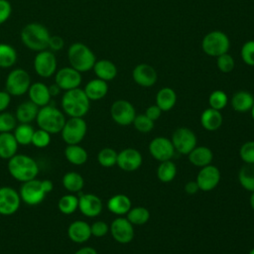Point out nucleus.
<instances>
[{"label": "nucleus", "instance_id": "423d86ee", "mask_svg": "<svg viewBox=\"0 0 254 254\" xmlns=\"http://www.w3.org/2000/svg\"><path fill=\"white\" fill-rule=\"evenodd\" d=\"M65 121L64 112L51 104L40 107L36 117V122L39 128L50 134L61 133Z\"/></svg>", "mask_w": 254, "mask_h": 254}, {"label": "nucleus", "instance_id": "a878e982", "mask_svg": "<svg viewBox=\"0 0 254 254\" xmlns=\"http://www.w3.org/2000/svg\"><path fill=\"white\" fill-rule=\"evenodd\" d=\"M131 207H132L131 199L126 194H122V193L114 194L107 201L108 210L111 213L119 216L126 214Z\"/></svg>", "mask_w": 254, "mask_h": 254}, {"label": "nucleus", "instance_id": "4be33fe9", "mask_svg": "<svg viewBox=\"0 0 254 254\" xmlns=\"http://www.w3.org/2000/svg\"><path fill=\"white\" fill-rule=\"evenodd\" d=\"M67 236L74 243H84L91 237L90 224L83 220H75L67 227Z\"/></svg>", "mask_w": 254, "mask_h": 254}, {"label": "nucleus", "instance_id": "2eb2a0df", "mask_svg": "<svg viewBox=\"0 0 254 254\" xmlns=\"http://www.w3.org/2000/svg\"><path fill=\"white\" fill-rule=\"evenodd\" d=\"M220 171L216 166L213 165H207L205 167L200 168L195 182L198 186L199 190L202 191H210L214 190L219 182H220Z\"/></svg>", "mask_w": 254, "mask_h": 254}, {"label": "nucleus", "instance_id": "3c124183", "mask_svg": "<svg viewBox=\"0 0 254 254\" xmlns=\"http://www.w3.org/2000/svg\"><path fill=\"white\" fill-rule=\"evenodd\" d=\"M64 47V41L61 36L58 35H54L50 37L49 40V46L48 49L52 52H59L61 50H63Z\"/></svg>", "mask_w": 254, "mask_h": 254}, {"label": "nucleus", "instance_id": "9d476101", "mask_svg": "<svg viewBox=\"0 0 254 254\" xmlns=\"http://www.w3.org/2000/svg\"><path fill=\"white\" fill-rule=\"evenodd\" d=\"M33 65L35 72L39 76L48 78L55 75L58 68V61L54 52L47 49L36 54Z\"/></svg>", "mask_w": 254, "mask_h": 254}, {"label": "nucleus", "instance_id": "72a5a7b5", "mask_svg": "<svg viewBox=\"0 0 254 254\" xmlns=\"http://www.w3.org/2000/svg\"><path fill=\"white\" fill-rule=\"evenodd\" d=\"M238 182L244 190L250 192L254 191V164H245L240 168Z\"/></svg>", "mask_w": 254, "mask_h": 254}, {"label": "nucleus", "instance_id": "6ab92c4d", "mask_svg": "<svg viewBox=\"0 0 254 254\" xmlns=\"http://www.w3.org/2000/svg\"><path fill=\"white\" fill-rule=\"evenodd\" d=\"M101 199L93 193H81L78 196V209L87 217H95L102 211Z\"/></svg>", "mask_w": 254, "mask_h": 254}, {"label": "nucleus", "instance_id": "9b49d317", "mask_svg": "<svg viewBox=\"0 0 254 254\" xmlns=\"http://www.w3.org/2000/svg\"><path fill=\"white\" fill-rule=\"evenodd\" d=\"M171 141L175 151L182 155H188L197 143L196 135L194 132L187 127H180L176 129L172 135Z\"/></svg>", "mask_w": 254, "mask_h": 254}, {"label": "nucleus", "instance_id": "f704fd0d", "mask_svg": "<svg viewBox=\"0 0 254 254\" xmlns=\"http://www.w3.org/2000/svg\"><path fill=\"white\" fill-rule=\"evenodd\" d=\"M18 60V55L14 47L9 44H0V67L9 68L12 67Z\"/></svg>", "mask_w": 254, "mask_h": 254}, {"label": "nucleus", "instance_id": "c85d7f7f", "mask_svg": "<svg viewBox=\"0 0 254 254\" xmlns=\"http://www.w3.org/2000/svg\"><path fill=\"white\" fill-rule=\"evenodd\" d=\"M39 109H40L39 106H37L31 100H28L18 105L16 109L15 117L17 121L20 123L30 124L32 121L36 120Z\"/></svg>", "mask_w": 254, "mask_h": 254}, {"label": "nucleus", "instance_id": "f257e3e1", "mask_svg": "<svg viewBox=\"0 0 254 254\" xmlns=\"http://www.w3.org/2000/svg\"><path fill=\"white\" fill-rule=\"evenodd\" d=\"M50 32L46 26L38 22H32L23 27L20 33L22 44L33 52H41L48 49Z\"/></svg>", "mask_w": 254, "mask_h": 254}, {"label": "nucleus", "instance_id": "ddd939ff", "mask_svg": "<svg viewBox=\"0 0 254 254\" xmlns=\"http://www.w3.org/2000/svg\"><path fill=\"white\" fill-rule=\"evenodd\" d=\"M81 80V73L70 65L62 67L55 73V83L64 91L79 87Z\"/></svg>", "mask_w": 254, "mask_h": 254}, {"label": "nucleus", "instance_id": "09e8293b", "mask_svg": "<svg viewBox=\"0 0 254 254\" xmlns=\"http://www.w3.org/2000/svg\"><path fill=\"white\" fill-rule=\"evenodd\" d=\"M90 230H91V236L100 238L105 236L108 233L109 225L102 220H97L90 225Z\"/></svg>", "mask_w": 254, "mask_h": 254}, {"label": "nucleus", "instance_id": "58836bf2", "mask_svg": "<svg viewBox=\"0 0 254 254\" xmlns=\"http://www.w3.org/2000/svg\"><path fill=\"white\" fill-rule=\"evenodd\" d=\"M58 208L64 214H71L78 209V197L74 194L63 195L58 201Z\"/></svg>", "mask_w": 254, "mask_h": 254}, {"label": "nucleus", "instance_id": "0eeeda50", "mask_svg": "<svg viewBox=\"0 0 254 254\" xmlns=\"http://www.w3.org/2000/svg\"><path fill=\"white\" fill-rule=\"evenodd\" d=\"M230 41L228 36L222 31H211L207 33L201 41V49L207 56L217 58L228 53Z\"/></svg>", "mask_w": 254, "mask_h": 254}, {"label": "nucleus", "instance_id": "5701e85b", "mask_svg": "<svg viewBox=\"0 0 254 254\" xmlns=\"http://www.w3.org/2000/svg\"><path fill=\"white\" fill-rule=\"evenodd\" d=\"M188 157L191 165L202 168L211 164L213 160V153L206 146H195L188 154Z\"/></svg>", "mask_w": 254, "mask_h": 254}, {"label": "nucleus", "instance_id": "bb28decb", "mask_svg": "<svg viewBox=\"0 0 254 254\" xmlns=\"http://www.w3.org/2000/svg\"><path fill=\"white\" fill-rule=\"evenodd\" d=\"M92 69L96 77L104 81H110L117 75V67L115 64L109 60L96 61Z\"/></svg>", "mask_w": 254, "mask_h": 254}, {"label": "nucleus", "instance_id": "8fccbe9b", "mask_svg": "<svg viewBox=\"0 0 254 254\" xmlns=\"http://www.w3.org/2000/svg\"><path fill=\"white\" fill-rule=\"evenodd\" d=\"M12 14V6L8 0H0V25L4 24Z\"/></svg>", "mask_w": 254, "mask_h": 254}, {"label": "nucleus", "instance_id": "a18cd8bd", "mask_svg": "<svg viewBox=\"0 0 254 254\" xmlns=\"http://www.w3.org/2000/svg\"><path fill=\"white\" fill-rule=\"evenodd\" d=\"M240 56L247 65L254 66V40H249L243 44Z\"/></svg>", "mask_w": 254, "mask_h": 254}, {"label": "nucleus", "instance_id": "473e14b6", "mask_svg": "<svg viewBox=\"0 0 254 254\" xmlns=\"http://www.w3.org/2000/svg\"><path fill=\"white\" fill-rule=\"evenodd\" d=\"M62 183L64 188L71 193L79 192L84 186V180L82 176L76 172L65 173L62 179Z\"/></svg>", "mask_w": 254, "mask_h": 254}, {"label": "nucleus", "instance_id": "a19ab883", "mask_svg": "<svg viewBox=\"0 0 254 254\" xmlns=\"http://www.w3.org/2000/svg\"><path fill=\"white\" fill-rule=\"evenodd\" d=\"M227 103H228V97L223 90L217 89L212 91L209 94V97H208L209 107L220 111L227 105Z\"/></svg>", "mask_w": 254, "mask_h": 254}, {"label": "nucleus", "instance_id": "603ef678", "mask_svg": "<svg viewBox=\"0 0 254 254\" xmlns=\"http://www.w3.org/2000/svg\"><path fill=\"white\" fill-rule=\"evenodd\" d=\"M162 112H163V111H162L156 104H153V105H150V106L146 109L145 114H146V116L149 117L151 120L156 121L157 119L160 118Z\"/></svg>", "mask_w": 254, "mask_h": 254}, {"label": "nucleus", "instance_id": "6e6552de", "mask_svg": "<svg viewBox=\"0 0 254 254\" xmlns=\"http://www.w3.org/2000/svg\"><path fill=\"white\" fill-rule=\"evenodd\" d=\"M31 85V77L24 68L17 67L12 69L5 80V90L11 96H21L28 92Z\"/></svg>", "mask_w": 254, "mask_h": 254}, {"label": "nucleus", "instance_id": "39448f33", "mask_svg": "<svg viewBox=\"0 0 254 254\" xmlns=\"http://www.w3.org/2000/svg\"><path fill=\"white\" fill-rule=\"evenodd\" d=\"M66 55L69 65L80 73L92 69L96 62V57L91 49L79 42L71 44Z\"/></svg>", "mask_w": 254, "mask_h": 254}, {"label": "nucleus", "instance_id": "aec40b11", "mask_svg": "<svg viewBox=\"0 0 254 254\" xmlns=\"http://www.w3.org/2000/svg\"><path fill=\"white\" fill-rule=\"evenodd\" d=\"M132 77L138 85L151 87L156 83L158 75L156 69L152 65L148 64H139L134 67Z\"/></svg>", "mask_w": 254, "mask_h": 254}, {"label": "nucleus", "instance_id": "20e7f679", "mask_svg": "<svg viewBox=\"0 0 254 254\" xmlns=\"http://www.w3.org/2000/svg\"><path fill=\"white\" fill-rule=\"evenodd\" d=\"M54 189V185L50 180L33 179L25 182L20 188L21 199L28 205H37L41 203L46 195Z\"/></svg>", "mask_w": 254, "mask_h": 254}, {"label": "nucleus", "instance_id": "cd10ccee", "mask_svg": "<svg viewBox=\"0 0 254 254\" xmlns=\"http://www.w3.org/2000/svg\"><path fill=\"white\" fill-rule=\"evenodd\" d=\"M222 122L223 118L220 111L211 107L206 108L200 114V124L207 131L217 130L222 125Z\"/></svg>", "mask_w": 254, "mask_h": 254}, {"label": "nucleus", "instance_id": "393cba45", "mask_svg": "<svg viewBox=\"0 0 254 254\" xmlns=\"http://www.w3.org/2000/svg\"><path fill=\"white\" fill-rule=\"evenodd\" d=\"M230 104L236 112H248L254 104V96L246 90H239L232 95Z\"/></svg>", "mask_w": 254, "mask_h": 254}, {"label": "nucleus", "instance_id": "ea45409f", "mask_svg": "<svg viewBox=\"0 0 254 254\" xmlns=\"http://www.w3.org/2000/svg\"><path fill=\"white\" fill-rule=\"evenodd\" d=\"M118 153L109 147L101 149L97 154V162L104 168H110L116 165Z\"/></svg>", "mask_w": 254, "mask_h": 254}, {"label": "nucleus", "instance_id": "b1692460", "mask_svg": "<svg viewBox=\"0 0 254 254\" xmlns=\"http://www.w3.org/2000/svg\"><path fill=\"white\" fill-rule=\"evenodd\" d=\"M83 90L90 101H96L105 97L108 92V84L107 81L96 77L89 80L85 84Z\"/></svg>", "mask_w": 254, "mask_h": 254}, {"label": "nucleus", "instance_id": "1a4fd4ad", "mask_svg": "<svg viewBox=\"0 0 254 254\" xmlns=\"http://www.w3.org/2000/svg\"><path fill=\"white\" fill-rule=\"evenodd\" d=\"M87 125L83 117H69L61 131L62 138L66 145L79 144L85 137Z\"/></svg>", "mask_w": 254, "mask_h": 254}, {"label": "nucleus", "instance_id": "7c9ffc66", "mask_svg": "<svg viewBox=\"0 0 254 254\" xmlns=\"http://www.w3.org/2000/svg\"><path fill=\"white\" fill-rule=\"evenodd\" d=\"M177 102V94L171 87L161 88L156 95V105L162 111H170Z\"/></svg>", "mask_w": 254, "mask_h": 254}, {"label": "nucleus", "instance_id": "f03ea898", "mask_svg": "<svg viewBox=\"0 0 254 254\" xmlns=\"http://www.w3.org/2000/svg\"><path fill=\"white\" fill-rule=\"evenodd\" d=\"M7 168L11 177L21 183L36 179L39 174L38 163L25 154H16L9 159Z\"/></svg>", "mask_w": 254, "mask_h": 254}, {"label": "nucleus", "instance_id": "412c9836", "mask_svg": "<svg viewBox=\"0 0 254 254\" xmlns=\"http://www.w3.org/2000/svg\"><path fill=\"white\" fill-rule=\"evenodd\" d=\"M27 93L29 99L39 107H43L50 104L52 96L49 91V86L44 82L37 81L31 83Z\"/></svg>", "mask_w": 254, "mask_h": 254}, {"label": "nucleus", "instance_id": "4d7b16f0", "mask_svg": "<svg viewBox=\"0 0 254 254\" xmlns=\"http://www.w3.org/2000/svg\"><path fill=\"white\" fill-rule=\"evenodd\" d=\"M49 91H50L51 96L53 97V96H57V95H59V94L61 93L62 89L59 87V85H58V84L54 83V84H51V85L49 86Z\"/></svg>", "mask_w": 254, "mask_h": 254}, {"label": "nucleus", "instance_id": "bf43d9fd", "mask_svg": "<svg viewBox=\"0 0 254 254\" xmlns=\"http://www.w3.org/2000/svg\"><path fill=\"white\" fill-rule=\"evenodd\" d=\"M250 112H251V117H252V119L254 120V104H253V106H252Z\"/></svg>", "mask_w": 254, "mask_h": 254}, {"label": "nucleus", "instance_id": "4c0bfd02", "mask_svg": "<svg viewBox=\"0 0 254 254\" xmlns=\"http://www.w3.org/2000/svg\"><path fill=\"white\" fill-rule=\"evenodd\" d=\"M127 219L133 225H143L147 223L150 219V211L144 206H135L131 207L130 210L126 213Z\"/></svg>", "mask_w": 254, "mask_h": 254}, {"label": "nucleus", "instance_id": "c9c22d12", "mask_svg": "<svg viewBox=\"0 0 254 254\" xmlns=\"http://www.w3.org/2000/svg\"><path fill=\"white\" fill-rule=\"evenodd\" d=\"M177 176V166L172 160L160 162L157 169V177L162 183H170Z\"/></svg>", "mask_w": 254, "mask_h": 254}, {"label": "nucleus", "instance_id": "c03bdc74", "mask_svg": "<svg viewBox=\"0 0 254 254\" xmlns=\"http://www.w3.org/2000/svg\"><path fill=\"white\" fill-rule=\"evenodd\" d=\"M216 65L221 72L228 73L233 70L235 66V61L231 55H229L228 53H225L217 57Z\"/></svg>", "mask_w": 254, "mask_h": 254}, {"label": "nucleus", "instance_id": "79ce46f5", "mask_svg": "<svg viewBox=\"0 0 254 254\" xmlns=\"http://www.w3.org/2000/svg\"><path fill=\"white\" fill-rule=\"evenodd\" d=\"M135 129L141 133H149L154 128V121L151 120L149 117L146 116L145 113L142 114H136L133 123Z\"/></svg>", "mask_w": 254, "mask_h": 254}, {"label": "nucleus", "instance_id": "13d9d810", "mask_svg": "<svg viewBox=\"0 0 254 254\" xmlns=\"http://www.w3.org/2000/svg\"><path fill=\"white\" fill-rule=\"evenodd\" d=\"M249 202H250V206H251V208L254 210V191H252V192H251V194H250Z\"/></svg>", "mask_w": 254, "mask_h": 254}, {"label": "nucleus", "instance_id": "864d4df0", "mask_svg": "<svg viewBox=\"0 0 254 254\" xmlns=\"http://www.w3.org/2000/svg\"><path fill=\"white\" fill-rule=\"evenodd\" d=\"M11 102V95L6 90H0V113L5 111Z\"/></svg>", "mask_w": 254, "mask_h": 254}, {"label": "nucleus", "instance_id": "4468645a", "mask_svg": "<svg viewBox=\"0 0 254 254\" xmlns=\"http://www.w3.org/2000/svg\"><path fill=\"white\" fill-rule=\"evenodd\" d=\"M150 155L159 162L172 160L175 155V148L171 139L163 136L155 137L149 144Z\"/></svg>", "mask_w": 254, "mask_h": 254}, {"label": "nucleus", "instance_id": "e433bc0d", "mask_svg": "<svg viewBox=\"0 0 254 254\" xmlns=\"http://www.w3.org/2000/svg\"><path fill=\"white\" fill-rule=\"evenodd\" d=\"M35 129L27 123H20L13 130V135L19 145H29L32 143V137Z\"/></svg>", "mask_w": 254, "mask_h": 254}, {"label": "nucleus", "instance_id": "6e6d98bb", "mask_svg": "<svg viewBox=\"0 0 254 254\" xmlns=\"http://www.w3.org/2000/svg\"><path fill=\"white\" fill-rule=\"evenodd\" d=\"M73 254H97V251L90 246H84L79 248L77 251H75Z\"/></svg>", "mask_w": 254, "mask_h": 254}, {"label": "nucleus", "instance_id": "de8ad7c7", "mask_svg": "<svg viewBox=\"0 0 254 254\" xmlns=\"http://www.w3.org/2000/svg\"><path fill=\"white\" fill-rule=\"evenodd\" d=\"M239 157L245 164H254V141L245 142L240 147Z\"/></svg>", "mask_w": 254, "mask_h": 254}, {"label": "nucleus", "instance_id": "5fc2aeb1", "mask_svg": "<svg viewBox=\"0 0 254 254\" xmlns=\"http://www.w3.org/2000/svg\"><path fill=\"white\" fill-rule=\"evenodd\" d=\"M185 191L188 193V194H194L196 193L199 189H198V186L196 184L195 181H190L188 182L186 185H185Z\"/></svg>", "mask_w": 254, "mask_h": 254}, {"label": "nucleus", "instance_id": "49530a36", "mask_svg": "<svg viewBox=\"0 0 254 254\" xmlns=\"http://www.w3.org/2000/svg\"><path fill=\"white\" fill-rule=\"evenodd\" d=\"M51 143V134L43 129H38L34 131L32 137V143L37 148H46Z\"/></svg>", "mask_w": 254, "mask_h": 254}, {"label": "nucleus", "instance_id": "7ed1b4c3", "mask_svg": "<svg viewBox=\"0 0 254 254\" xmlns=\"http://www.w3.org/2000/svg\"><path fill=\"white\" fill-rule=\"evenodd\" d=\"M61 105L64 112L69 117H83L89 110L90 100L84 90L77 87L64 91Z\"/></svg>", "mask_w": 254, "mask_h": 254}, {"label": "nucleus", "instance_id": "dca6fc26", "mask_svg": "<svg viewBox=\"0 0 254 254\" xmlns=\"http://www.w3.org/2000/svg\"><path fill=\"white\" fill-rule=\"evenodd\" d=\"M20 193L11 187L0 188V214L12 215L20 207L21 204Z\"/></svg>", "mask_w": 254, "mask_h": 254}, {"label": "nucleus", "instance_id": "f8f14e48", "mask_svg": "<svg viewBox=\"0 0 254 254\" xmlns=\"http://www.w3.org/2000/svg\"><path fill=\"white\" fill-rule=\"evenodd\" d=\"M110 115L112 120L121 126H128L133 123L136 116V110L131 102L125 99L114 101L110 107Z\"/></svg>", "mask_w": 254, "mask_h": 254}, {"label": "nucleus", "instance_id": "37998d69", "mask_svg": "<svg viewBox=\"0 0 254 254\" xmlns=\"http://www.w3.org/2000/svg\"><path fill=\"white\" fill-rule=\"evenodd\" d=\"M17 119L15 115L10 112L3 111L0 113V133L11 132L17 126Z\"/></svg>", "mask_w": 254, "mask_h": 254}, {"label": "nucleus", "instance_id": "f3484780", "mask_svg": "<svg viewBox=\"0 0 254 254\" xmlns=\"http://www.w3.org/2000/svg\"><path fill=\"white\" fill-rule=\"evenodd\" d=\"M109 231L115 241L120 244H127L134 238L133 224L124 217L115 218L109 225Z\"/></svg>", "mask_w": 254, "mask_h": 254}, {"label": "nucleus", "instance_id": "a211bd4d", "mask_svg": "<svg viewBox=\"0 0 254 254\" xmlns=\"http://www.w3.org/2000/svg\"><path fill=\"white\" fill-rule=\"evenodd\" d=\"M143 163L141 153L134 148H126L117 155L116 165L124 172H134L138 170Z\"/></svg>", "mask_w": 254, "mask_h": 254}, {"label": "nucleus", "instance_id": "2f4dec72", "mask_svg": "<svg viewBox=\"0 0 254 254\" xmlns=\"http://www.w3.org/2000/svg\"><path fill=\"white\" fill-rule=\"evenodd\" d=\"M65 159L74 166L84 165L88 159V154L86 150L79 146V144L67 145L64 149Z\"/></svg>", "mask_w": 254, "mask_h": 254}, {"label": "nucleus", "instance_id": "c756f323", "mask_svg": "<svg viewBox=\"0 0 254 254\" xmlns=\"http://www.w3.org/2000/svg\"><path fill=\"white\" fill-rule=\"evenodd\" d=\"M18 143L11 132L0 133V158L9 160L17 154Z\"/></svg>", "mask_w": 254, "mask_h": 254}, {"label": "nucleus", "instance_id": "052dcab7", "mask_svg": "<svg viewBox=\"0 0 254 254\" xmlns=\"http://www.w3.org/2000/svg\"><path fill=\"white\" fill-rule=\"evenodd\" d=\"M249 254H254V247L249 251Z\"/></svg>", "mask_w": 254, "mask_h": 254}]
</instances>
